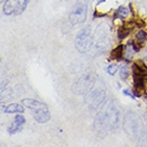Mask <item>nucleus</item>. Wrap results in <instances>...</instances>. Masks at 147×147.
Masks as SVG:
<instances>
[{
    "label": "nucleus",
    "mask_w": 147,
    "mask_h": 147,
    "mask_svg": "<svg viewBox=\"0 0 147 147\" xmlns=\"http://www.w3.org/2000/svg\"><path fill=\"white\" fill-rule=\"evenodd\" d=\"M124 129L129 136H136L140 130L139 117L132 112H128L124 118Z\"/></svg>",
    "instance_id": "nucleus-7"
},
{
    "label": "nucleus",
    "mask_w": 147,
    "mask_h": 147,
    "mask_svg": "<svg viewBox=\"0 0 147 147\" xmlns=\"http://www.w3.org/2000/svg\"><path fill=\"white\" fill-rule=\"evenodd\" d=\"M30 0H5L2 7V12L7 16L20 15L26 10Z\"/></svg>",
    "instance_id": "nucleus-5"
},
{
    "label": "nucleus",
    "mask_w": 147,
    "mask_h": 147,
    "mask_svg": "<svg viewBox=\"0 0 147 147\" xmlns=\"http://www.w3.org/2000/svg\"><path fill=\"white\" fill-rule=\"evenodd\" d=\"M93 44H94V40H93V34L91 28L85 27L83 29H81L78 32L76 38H75L76 49L81 53H85L92 48Z\"/></svg>",
    "instance_id": "nucleus-3"
},
{
    "label": "nucleus",
    "mask_w": 147,
    "mask_h": 147,
    "mask_svg": "<svg viewBox=\"0 0 147 147\" xmlns=\"http://www.w3.org/2000/svg\"><path fill=\"white\" fill-rule=\"evenodd\" d=\"M2 111H3L4 113H7V114H13V113H24V105H20V103H11V105H9L7 107H3L2 108Z\"/></svg>",
    "instance_id": "nucleus-11"
},
{
    "label": "nucleus",
    "mask_w": 147,
    "mask_h": 147,
    "mask_svg": "<svg viewBox=\"0 0 147 147\" xmlns=\"http://www.w3.org/2000/svg\"><path fill=\"white\" fill-rule=\"evenodd\" d=\"M132 29V26H127V25H124V26L119 27V29L117 31V36H118V40H124L126 37L128 36L129 33H130V31Z\"/></svg>",
    "instance_id": "nucleus-13"
},
{
    "label": "nucleus",
    "mask_w": 147,
    "mask_h": 147,
    "mask_svg": "<svg viewBox=\"0 0 147 147\" xmlns=\"http://www.w3.org/2000/svg\"><path fill=\"white\" fill-rule=\"evenodd\" d=\"M95 85V79L92 75H84L77 80L71 86V92L75 95H85Z\"/></svg>",
    "instance_id": "nucleus-6"
},
{
    "label": "nucleus",
    "mask_w": 147,
    "mask_h": 147,
    "mask_svg": "<svg viewBox=\"0 0 147 147\" xmlns=\"http://www.w3.org/2000/svg\"><path fill=\"white\" fill-rule=\"evenodd\" d=\"M117 70H118V65L115 64V63H112V64H110V65L107 67V73L109 74V75H111V76H114Z\"/></svg>",
    "instance_id": "nucleus-17"
},
{
    "label": "nucleus",
    "mask_w": 147,
    "mask_h": 147,
    "mask_svg": "<svg viewBox=\"0 0 147 147\" xmlns=\"http://www.w3.org/2000/svg\"><path fill=\"white\" fill-rule=\"evenodd\" d=\"M128 14H129V12L125 7H119L117 10L115 11V13H114V18L125 19L126 17L128 16Z\"/></svg>",
    "instance_id": "nucleus-14"
},
{
    "label": "nucleus",
    "mask_w": 147,
    "mask_h": 147,
    "mask_svg": "<svg viewBox=\"0 0 147 147\" xmlns=\"http://www.w3.org/2000/svg\"><path fill=\"white\" fill-rule=\"evenodd\" d=\"M136 40H138L139 44H140V43L141 44L144 43V42L147 40V32H145L143 30H140V31L136 34Z\"/></svg>",
    "instance_id": "nucleus-16"
},
{
    "label": "nucleus",
    "mask_w": 147,
    "mask_h": 147,
    "mask_svg": "<svg viewBox=\"0 0 147 147\" xmlns=\"http://www.w3.org/2000/svg\"><path fill=\"white\" fill-rule=\"evenodd\" d=\"M25 123H26V118L24 115H22L20 113H17V115L14 117V121L12 123L10 127L7 128V133L9 134H16V133H18L22 131V126L25 125Z\"/></svg>",
    "instance_id": "nucleus-9"
},
{
    "label": "nucleus",
    "mask_w": 147,
    "mask_h": 147,
    "mask_svg": "<svg viewBox=\"0 0 147 147\" xmlns=\"http://www.w3.org/2000/svg\"><path fill=\"white\" fill-rule=\"evenodd\" d=\"M124 52H125V46L124 45H118L116 48H114L113 50L111 51V59L112 60H117V61H121L123 60V57H124Z\"/></svg>",
    "instance_id": "nucleus-12"
},
{
    "label": "nucleus",
    "mask_w": 147,
    "mask_h": 147,
    "mask_svg": "<svg viewBox=\"0 0 147 147\" xmlns=\"http://www.w3.org/2000/svg\"><path fill=\"white\" fill-rule=\"evenodd\" d=\"M145 62H146V64H147V55L145 57Z\"/></svg>",
    "instance_id": "nucleus-19"
},
{
    "label": "nucleus",
    "mask_w": 147,
    "mask_h": 147,
    "mask_svg": "<svg viewBox=\"0 0 147 147\" xmlns=\"http://www.w3.org/2000/svg\"><path fill=\"white\" fill-rule=\"evenodd\" d=\"M88 0H76V3L69 13V22L73 26L82 25L86 20Z\"/></svg>",
    "instance_id": "nucleus-4"
},
{
    "label": "nucleus",
    "mask_w": 147,
    "mask_h": 147,
    "mask_svg": "<svg viewBox=\"0 0 147 147\" xmlns=\"http://www.w3.org/2000/svg\"><path fill=\"white\" fill-rule=\"evenodd\" d=\"M121 113L117 107L114 105L112 100H108L100 106L99 111L96 115L94 127L98 131H110L116 128L119 124Z\"/></svg>",
    "instance_id": "nucleus-1"
},
{
    "label": "nucleus",
    "mask_w": 147,
    "mask_h": 147,
    "mask_svg": "<svg viewBox=\"0 0 147 147\" xmlns=\"http://www.w3.org/2000/svg\"><path fill=\"white\" fill-rule=\"evenodd\" d=\"M32 114V116L37 123H40V124H45V123H47L49 121L50 119V113H49V110H40V111H37V112H33Z\"/></svg>",
    "instance_id": "nucleus-10"
},
{
    "label": "nucleus",
    "mask_w": 147,
    "mask_h": 147,
    "mask_svg": "<svg viewBox=\"0 0 147 147\" xmlns=\"http://www.w3.org/2000/svg\"><path fill=\"white\" fill-rule=\"evenodd\" d=\"M106 95H107V92H106V88L102 86V84H95L91 91H88L85 94V103L91 110L99 109L100 106L106 100Z\"/></svg>",
    "instance_id": "nucleus-2"
},
{
    "label": "nucleus",
    "mask_w": 147,
    "mask_h": 147,
    "mask_svg": "<svg viewBox=\"0 0 147 147\" xmlns=\"http://www.w3.org/2000/svg\"><path fill=\"white\" fill-rule=\"evenodd\" d=\"M129 73H130V70H129L128 65H127V64H123V65L121 66V69H119L121 79H123V80H126V79L129 77Z\"/></svg>",
    "instance_id": "nucleus-15"
},
{
    "label": "nucleus",
    "mask_w": 147,
    "mask_h": 147,
    "mask_svg": "<svg viewBox=\"0 0 147 147\" xmlns=\"http://www.w3.org/2000/svg\"><path fill=\"white\" fill-rule=\"evenodd\" d=\"M123 93H124V95L129 96V97H131L132 99H136V95H134L132 92H130L129 90H123Z\"/></svg>",
    "instance_id": "nucleus-18"
},
{
    "label": "nucleus",
    "mask_w": 147,
    "mask_h": 147,
    "mask_svg": "<svg viewBox=\"0 0 147 147\" xmlns=\"http://www.w3.org/2000/svg\"><path fill=\"white\" fill-rule=\"evenodd\" d=\"M22 103L25 107L30 109L31 113L37 112V111H40V110H48V107L46 103L42 102L40 100L32 99V98H25V99L22 100Z\"/></svg>",
    "instance_id": "nucleus-8"
}]
</instances>
